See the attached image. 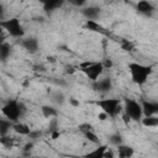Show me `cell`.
Here are the masks:
<instances>
[{"label":"cell","mask_w":158,"mask_h":158,"mask_svg":"<svg viewBox=\"0 0 158 158\" xmlns=\"http://www.w3.org/2000/svg\"><path fill=\"white\" fill-rule=\"evenodd\" d=\"M0 27L2 30H5L14 38L25 37V28H23L20 19H17V17H10V19L0 20Z\"/></svg>","instance_id":"4"},{"label":"cell","mask_w":158,"mask_h":158,"mask_svg":"<svg viewBox=\"0 0 158 158\" xmlns=\"http://www.w3.org/2000/svg\"><path fill=\"white\" fill-rule=\"evenodd\" d=\"M79 67L90 81L98 80L104 73V65L101 62H83Z\"/></svg>","instance_id":"5"},{"label":"cell","mask_w":158,"mask_h":158,"mask_svg":"<svg viewBox=\"0 0 158 158\" xmlns=\"http://www.w3.org/2000/svg\"><path fill=\"white\" fill-rule=\"evenodd\" d=\"M4 15H5V7H4V5L0 2V20L4 19Z\"/></svg>","instance_id":"28"},{"label":"cell","mask_w":158,"mask_h":158,"mask_svg":"<svg viewBox=\"0 0 158 158\" xmlns=\"http://www.w3.org/2000/svg\"><path fill=\"white\" fill-rule=\"evenodd\" d=\"M41 112H42V116L46 118H52V117H56L58 115L57 109L52 105H43L41 107Z\"/></svg>","instance_id":"16"},{"label":"cell","mask_w":158,"mask_h":158,"mask_svg":"<svg viewBox=\"0 0 158 158\" xmlns=\"http://www.w3.org/2000/svg\"><path fill=\"white\" fill-rule=\"evenodd\" d=\"M93 88L95 91H98L100 94H107L112 89V80L109 77L102 78V79H98V80L93 81Z\"/></svg>","instance_id":"7"},{"label":"cell","mask_w":158,"mask_h":158,"mask_svg":"<svg viewBox=\"0 0 158 158\" xmlns=\"http://www.w3.org/2000/svg\"><path fill=\"white\" fill-rule=\"evenodd\" d=\"M136 10L137 12H139L141 15L143 16H152L156 11V6L152 1L149 0H139L137 4H136Z\"/></svg>","instance_id":"8"},{"label":"cell","mask_w":158,"mask_h":158,"mask_svg":"<svg viewBox=\"0 0 158 158\" xmlns=\"http://www.w3.org/2000/svg\"><path fill=\"white\" fill-rule=\"evenodd\" d=\"M80 12L81 15L86 19V20H98L101 15V9L99 6H94V5H89V6H83L80 7Z\"/></svg>","instance_id":"10"},{"label":"cell","mask_w":158,"mask_h":158,"mask_svg":"<svg viewBox=\"0 0 158 158\" xmlns=\"http://www.w3.org/2000/svg\"><path fill=\"white\" fill-rule=\"evenodd\" d=\"M51 98H52V101L56 102L57 105H62V104L65 101V96L63 95L62 91H56V93H53Z\"/></svg>","instance_id":"23"},{"label":"cell","mask_w":158,"mask_h":158,"mask_svg":"<svg viewBox=\"0 0 158 158\" xmlns=\"http://www.w3.org/2000/svg\"><path fill=\"white\" fill-rule=\"evenodd\" d=\"M132 47H133L132 43H130L128 41H123V43H122V48H123L125 51H132V49H131Z\"/></svg>","instance_id":"26"},{"label":"cell","mask_w":158,"mask_h":158,"mask_svg":"<svg viewBox=\"0 0 158 158\" xmlns=\"http://www.w3.org/2000/svg\"><path fill=\"white\" fill-rule=\"evenodd\" d=\"M116 147H117V156L120 158H130V157H132L135 154V151H133V148L131 146L121 143V144H118Z\"/></svg>","instance_id":"13"},{"label":"cell","mask_w":158,"mask_h":158,"mask_svg":"<svg viewBox=\"0 0 158 158\" xmlns=\"http://www.w3.org/2000/svg\"><path fill=\"white\" fill-rule=\"evenodd\" d=\"M42 4V7L44 11L47 12H52L56 11L60 7H63V5L65 4L67 0H38Z\"/></svg>","instance_id":"12"},{"label":"cell","mask_w":158,"mask_h":158,"mask_svg":"<svg viewBox=\"0 0 158 158\" xmlns=\"http://www.w3.org/2000/svg\"><path fill=\"white\" fill-rule=\"evenodd\" d=\"M123 111H125V115L136 121V122H139L141 118L143 117V114H142V107H141V102L133 100V99H128L126 98L125 101H123Z\"/></svg>","instance_id":"6"},{"label":"cell","mask_w":158,"mask_h":158,"mask_svg":"<svg viewBox=\"0 0 158 158\" xmlns=\"http://www.w3.org/2000/svg\"><path fill=\"white\" fill-rule=\"evenodd\" d=\"M11 51H12V47L7 42H1L0 43V60L6 62L9 57L11 56Z\"/></svg>","instance_id":"15"},{"label":"cell","mask_w":158,"mask_h":158,"mask_svg":"<svg viewBox=\"0 0 158 158\" xmlns=\"http://www.w3.org/2000/svg\"><path fill=\"white\" fill-rule=\"evenodd\" d=\"M85 28H88L90 31H101L102 30L96 20H86L85 21Z\"/></svg>","instance_id":"21"},{"label":"cell","mask_w":158,"mask_h":158,"mask_svg":"<svg viewBox=\"0 0 158 158\" xmlns=\"http://www.w3.org/2000/svg\"><path fill=\"white\" fill-rule=\"evenodd\" d=\"M70 5L75 6V7H83L85 6V4L88 2V0H67Z\"/></svg>","instance_id":"24"},{"label":"cell","mask_w":158,"mask_h":158,"mask_svg":"<svg viewBox=\"0 0 158 158\" xmlns=\"http://www.w3.org/2000/svg\"><path fill=\"white\" fill-rule=\"evenodd\" d=\"M139 122H141L144 127H157V126H158V117H157V115L143 116Z\"/></svg>","instance_id":"17"},{"label":"cell","mask_w":158,"mask_h":158,"mask_svg":"<svg viewBox=\"0 0 158 158\" xmlns=\"http://www.w3.org/2000/svg\"><path fill=\"white\" fill-rule=\"evenodd\" d=\"M23 111H25L23 104L20 102V101H17V100H9L1 107V112H2L4 117H6L7 120H10L11 122L19 121L21 118Z\"/></svg>","instance_id":"3"},{"label":"cell","mask_w":158,"mask_h":158,"mask_svg":"<svg viewBox=\"0 0 158 158\" xmlns=\"http://www.w3.org/2000/svg\"><path fill=\"white\" fill-rule=\"evenodd\" d=\"M109 142H110L111 144H114V146H118V144L123 143V138H122V136H121L118 132H115V133L110 135Z\"/></svg>","instance_id":"22"},{"label":"cell","mask_w":158,"mask_h":158,"mask_svg":"<svg viewBox=\"0 0 158 158\" xmlns=\"http://www.w3.org/2000/svg\"><path fill=\"white\" fill-rule=\"evenodd\" d=\"M12 130H14L16 133L21 135V136H28V135L31 133L30 126L26 125V123H23V122H20V121H16V122L12 123Z\"/></svg>","instance_id":"14"},{"label":"cell","mask_w":158,"mask_h":158,"mask_svg":"<svg viewBox=\"0 0 158 158\" xmlns=\"http://www.w3.org/2000/svg\"><path fill=\"white\" fill-rule=\"evenodd\" d=\"M21 40H22L21 41V46L28 53L35 54V53L38 52V49H40V41H38V38H36V37H26V38L22 37Z\"/></svg>","instance_id":"9"},{"label":"cell","mask_w":158,"mask_h":158,"mask_svg":"<svg viewBox=\"0 0 158 158\" xmlns=\"http://www.w3.org/2000/svg\"><path fill=\"white\" fill-rule=\"evenodd\" d=\"M69 102H70L73 106H79V101H77L74 98H70V99H69Z\"/></svg>","instance_id":"29"},{"label":"cell","mask_w":158,"mask_h":158,"mask_svg":"<svg viewBox=\"0 0 158 158\" xmlns=\"http://www.w3.org/2000/svg\"><path fill=\"white\" fill-rule=\"evenodd\" d=\"M106 148H107V144H99V147H96L94 151L89 152L86 156H88V157H96V158H102V154H104V152L106 151Z\"/></svg>","instance_id":"19"},{"label":"cell","mask_w":158,"mask_h":158,"mask_svg":"<svg viewBox=\"0 0 158 158\" xmlns=\"http://www.w3.org/2000/svg\"><path fill=\"white\" fill-rule=\"evenodd\" d=\"M79 128H80L81 132H84V131H86V130H91L93 127H91V125H89V123H83V125L79 126Z\"/></svg>","instance_id":"27"},{"label":"cell","mask_w":158,"mask_h":158,"mask_svg":"<svg viewBox=\"0 0 158 158\" xmlns=\"http://www.w3.org/2000/svg\"><path fill=\"white\" fill-rule=\"evenodd\" d=\"M141 107H142L143 116H152V115H157L158 114V104L156 101L142 100L141 101Z\"/></svg>","instance_id":"11"},{"label":"cell","mask_w":158,"mask_h":158,"mask_svg":"<svg viewBox=\"0 0 158 158\" xmlns=\"http://www.w3.org/2000/svg\"><path fill=\"white\" fill-rule=\"evenodd\" d=\"M12 123L10 120L5 118H0V136H7V133L10 132V130L12 128Z\"/></svg>","instance_id":"18"},{"label":"cell","mask_w":158,"mask_h":158,"mask_svg":"<svg viewBox=\"0 0 158 158\" xmlns=\"http://www.w3.org/2000/svg\"><path fill=\"white\" fill-rule=\"evenodd\" d=\"M107 157H109V158L115 157V153H114V152H112V151H111L109 147L106 148V151H105V152H104V154H102V158H107Z\"/></svg>","instance_id":"25"},{"label":"cell","mask_w":158,"mask_h":158,"mask_svg":"<svg viewBox=\"0 0 158 158\" xmlns=\"http://www.w3.org/2000/svg\"><path fill=\"white\" fill-rule=\"evenodd\" d=\"M95 104L101 109V111L107 116V117H116L121 110H122V104L121 100L117 98H105L95 101Z\"/></svg>","instance_id":"2"},{"label":"cell","mask_w":158,"mask_h":158,"mask_svg":"<svg viewBox=\"0 0 158 158\" xmlns=\"http://www.w3.org/2000/svg\"><path fill=\"white\" fill-rule=\"evenodd\" d=\"M128 72L131 75V79L135 84L137 85H143L147 83L148 78L152 74V67L151 65H146L142 63H137V62H132L128 64Z\"/></svg>","instance_id":"1"},{"label":"cell","mask_w":158,"mask_h":158,"mask_svg":"<svg viewBox=\"0 0 158 158\" xmlns=\"http://www.w3.org/2000/svg\"><path fill=\"white\" fill-rule=\"evenodd\" d=\"M83 133H84L85 138H86L89 142H91V143H94V144H100V139H99L98 135L93 131V128H91V130H86V131H84Z\"/></svg>","instance_id":"20"}]
</instances>
